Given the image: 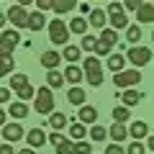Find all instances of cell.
<instances>
[{
  "instance_id": "cell-1",
  "label": "cell",
  "mask_w": 154,
  "mask_h": 154,
  "mask_svg": "<svg viewBox=\"0 0 154 154\" xmlns=\"http://www.w3.org/2000/svg\"><path fill=\"white\" fill-rule=\"evenodd\" d=\"M82 77H88V82L93 88H100L103 85V67H100L98 57H88L82 62Z\"/></svg>"
},
{
  "instance_id": "cell-2",
  "label": "cell",
  "mask_w": 154,
  "mask_h": 154,
  "mask_svg": "<svg viewBox=\"0 0 154 154\" xmlns=\"http://www.w3.org/2000/svg\"><path fill=\"white\" fill-rule=\"evenodd\" d=\"M105 16H108L113 31H118V28H128V18H126V13H123V8L118 5V3H110V5L105 8Z\"/></svg>"
},
{
  "instance_id": "cell-3",
  "label": "cell",
  "mask_w": 154,
  "mask_h": 154,
  "mask_svg": "<svg viewBox=\"0 0 154 154\" xmlns=\"http://www.w3.org/2000/svg\"><path fill=\"white\" fill-rule=\"evenodd\" d=\"M18 41H21V36H18L16 28H11V31H3V36H0V57H11L13 51H16Z\"/></svg>"
},
{
  "instance_id": "cell-4",
  "label": "cell",
  "mask_w": 154,
  "mask_h": 154,
  "mask_svg": "<svg viewBox=\"0 0 154 154\" xmlns=\"http://www.w3.org/2000/svg\"><path fill=\"white\" fill-rule=\"evenodd\" d=\"M123 59H128L134 67H146L149 62H152V51H149L146 46H131Z\"/></svg>"
},
{
  "instance_id": "cell-5",
  "label": "cell",
  "mask_w": 154,
  "mask_h": 154,
  "mask_svg": "<svg viewBox=\"0 0 154 154\" xmlns=\"http://www.w3.org/2000/svg\"><path fill=\"white\" fill-rule=\"evenodd\" d=\"M54 110V95L49 88H38L36 90V113H51Z\"/></svg>"
},
{
  "instance_id": "cell-6",
  "label": "cell",
  "mask_w": 154,
  "mask_h": 154,
  "mask_svg": "<svg viewBox=\"0 0 154 154\" xmlns=\"http://www.w3.org/2000/svg\"><path fill=\"white\" fill-rule=\"evenodd\" d=\"M113 82H116V88L131 90V85L141 82V75H139V69H123V72H118V75H113Z\"/></svg>"
},
{
  "instance_id": "cell-7",
  "label": "cell",
  "mask_w": 154,
  "mask_h": 154,
  "mask_svg": "<svg viewBox=\"0 0 154 154\" xmlns=\"http://www.w3.org/2000/svg\"><path fill=\"white\" fill-rule=\"evenodd\" d=\"M49 38L54 44H67L69 41V31H67L64 21H49Z\"/></svg>"
},
{
  "instance_id": "cell-8",
  "label": "cell",
  "mask_w": 154,
  "mask_h": 154,
  "mask_svg": "<svg viewBox=\"0 0 154 154\" xmlns=\"http://www.w3.org/2000/svg\"><path fill=\"white\" fill-rule=\"evenodd\" d=\"M5 21H11L16 28H23V26H26V21H28V13H26V8H21V5H13L11 11H8Z\"/></svg>"
},
{
  "instance_id": "cell-9",
  "label": "cell",
  "mask_w": 154,
  "mask_h": 154,
  "mask_svg": "<svg viewBox=\"0 0 154 154\" xmlns=\"http://www.w3.org/2000/svg\"><path fill=\"white\" fill-rule=\"evenodd\" d=\"M26 141L31 144V149L36 152L38 146H44V144H46V134L41 131V128H31V131L26 134Z\"/></svg>"
},
{
  "instance_id": "cell-10",
  "label": "cell",
  "mask_w": 154,
  "mask_h": 154,
  "mask_svg": "<svg viewBox=\"0 0 154 154\" xmlns=\"http://www.w3.org/2000/svg\"><path fill=\"white\" fill-rule=\"evenodd\" d=\"M3 136H5V141H18V139L23 136V128H21V123H5L3 126Z\"/></svg>"
},
{
  "instance_id": "cell-11",
  "label": "cell",
  "mask_w": 154,
  "mask_h": 154,
  "mask_svg": "<svg viewBox=\"0 0 154 154\" xmlns=\"http://www.w3.org/2000/svg\"><path fill=\"white\" fill-rule=\"evenodd\" d=\"M88 23H90V26H95V28H105V23H108V16H105L103 8H93V11H90Z\"/></svg>"
},
{
  "instance_id": "cell-12",
  "label": "cell",
  "mask_w": 154,
  "mask_h": 154,
  "mask_svg": "<svg viewBox=\"0 0 154 154\" xmlns=\"http://www.w3.org/2000/svg\"><path fill=\"white\" fill-rule=\"evenodd\" d=\"M118 41V31H113V28H103L100 31V38H98V44L103 46V49H110V46Z\"/></svg>"
},
{
  "instance_id": "cell-13",
  "label": "cell",
  "mask_w": 154,
  "mask_h": 154,
  "mask_svg": "<svg viewBox=\"0 0 154 154\" xmlns=\"http://www.w3.org/2000/svg\"><path fill=\"white\" fill-rule=\"evenodd\" d=\"M108 136L113 139L116 144H121V141H126V139H128V131H126V123H113V126H110V131H108Z\"/></svg>"
},
{
  "instance_id": "cell-14",
  "label": "cell",
  "mask_w": 154,
  "mask_h": 154,
  "mask_svg": "<svg viewBox=\"0 0 154 154\" xmlns=\"http://www.w3.org/2000/svg\"><path fill=\"white\" fill-rule=\"evenodd\" d=\"M46 26V18L44 13H28V21H26V28H31V31H41V28Z\"/></svg>"
},
{
  "instance_id": "cell-15",
  "label": "cell",
  "mask_w": 154,
  "mask_h": 154,
  "mask_svg": "<svg viewBox=\"0 0 154 154\" xmlns=\"http://www.w3.org/2000/svg\"><path fill=\"white\" fill-rule=\"evenodd\" d=\"M136 18H139V23H152L154 21V5L152 3H141V8L136 11Z\"/></svg>"
},
{
  "instance_id": "cell-16",
  "label": "cell",
  "mask_w": 154,
  "mask_h": 154,
  "mask_svg": "<svg viewBox=\"0 0 154 154\" xmlns=\"http://www.w3.org/2000/svg\"><path fill=\"white\" fill-rule=\"evenodd\" d=\"M128 131V136H134L139 141V139H144V136H149V126L144 121H136V123H131V128H126Z\"/></svg>"
},
{
  "instance_id": "cell-17",
  "label": "cell",
  "mask_w": 154,
  "mask_h": 154,
  "mask_svg": "<svg viewBox=\"0 0 154 154\" xmlns=\"http://www.w3.org/2000/svg\"><path fill=\"white\" fill-rule=\"evenodd\" d=\"M67 80V82H75V88H77V82H82V69H80V67L77 64H69L64 69V75H62Z\"/></svg>"
},
{
  "instance_id": "cell-18",
  "label": "cell",
  "mask_w": 154,
  "mask_h": 154,
  "mask_svg": "<svg viewBox=\"0 0 154 154\" xmlns=\"http://www.w3.org/2000/svg\"><path fill=\"white\" fill-rule=\"evenodd\" d=\"M67 31H72V33H80V36H85V33H88V18H72L69 21V28H67Z\"/></svg>"
},
{
  "instance_id": "cell-19",
  "label": "cell",
  "mask_w": 154,
  "mask_h": 154,
  "mask_svg": "<svg viewBox=\"0 0 154 154\" xmlns=\"http://www.w3.org/2000/svg\"><path fill=\"white\" fill-rule=\"evenodd\" d=\"M98 121V110L93 105H82L80 108V123H95Z\"/></svg>"
},
{
  "instance_id": "cell-20",
  "label": "cell",
  "mask_w": 154,
  "mask_h": 154,
  "mask_svg": "<svg viewBox=\"0 0 154 154\" xmlns=\"http://www.w3.org/2000/svg\"><path fill=\"white\" fill-rule=\"evenodd\" d=\"M139 100H141V90H126V93L121 95L123 108H131V105H136Z\"/></svg>"
},
{
  "instance_id": "cell-21",
  "label": "cell",
  "mask_w": 154,
  "mask_h": 154,
  "mask_svg": "<svg viewBox=\"0 0 154 154\" xmlns=\"http://www.w3.org/2000/svg\"><path fill=\"white\" fill-rule=\"evenodd\" d=\"M59 62H62V57L57 54V51H44V54H41V64H44L46 69H57Z\"/></svg>"
},
{
  "instance_id": "cell-22",
  "label": "cell",
  "mask_w": 154,
  "mask_h": 154,
  "mask_svg": "<svg viewBox=\"0 0 154 154\" xmlns=\"http://www.w3.org/2000/svg\"><path fill=\"white\" fill-rule=\"evenodd\" d=\"M67 100H69L72 105H80V108H82V105H85V90L82 88H69Z\"/></svg>"
},
{
  "instance_id": "cell-23",
  "label": "cell",
  "mask_w": 154,
  "mask_h": 154,
  "mask_svg": "<svg viewBox=\"0 0 154 154\" xmlns=\"http://www.w3.org/2000/svg\"><path fill=\"white\" fill-rule=\"evenodd\" d=\"M49 126L54 128V134H57L59 128L67 126V116H64V113H51V116H49Z\"/></svg>"
},
{
  "instance_id": "cell-24",
  "label": "cell",
  "mask_w": 154,
  "mask_h": 154,
  "mask_svg": "<svg viewBox=\"0 0 154 154\" xmlns=\"http://www.w3.org/2000/svg\"><path fill=\"white\" fill-rule=\"evenodd\" d=\"M8 113H11L13 118H26V116H28V105L26 103H11Z\"/></svg>"
},
{
  "instance_id": "cell-25",
  "label": "cell",
  "mask_w": 154,
  "mask_h": 154,
  "mask_svg": "<svg viewBox=\"0 0 154 154\" xmlns=\"http://www.w3.org/2000/svg\"><path fill=\"white\" fill-rule=\"evenodd\" d=\"M46 82H49V90H51V88H62V85H64V77H62V72L49 69V75H46Z\"/></svg>"
},
{
  "instance_id": "cell-26",
  "label": "cell",
  "mask_w": 154,
  "mask_h": 154,
  "mask_svg": "<svg viewBox=\"0 0 154 154\" xmlns=\"http://www.w3.org/2000/svg\"><path fill=\"white\" fill-rule=\"evenodd\" d=\"M123 64H126V59H123L121 54H110V57H108V67L116 72V75H118V72H123Z\"/></svg>"
},
{
  "instance_id": "cell-27",
  "label": "cell",
  "mask_w": 154,
  "mask_h": 154,
  "mask_svg": "<svg viewBox=\"0 0 154 154\" xmlns=\"http://www.w3.org/2000/svg\"><path fill=\"white\" fill-rule=\"evenodd\" d=\"M62 57H64L67 62H72V64H75V62H80V57H82V49H80V46H67Z\"/></svg>"
},
{
  "instance_id": "cell-28",
  "label": "cell",
  "mask_w": 154,
  "mask_h": 154,
  "mask_svg": "<svg viewBox=\"0 0 154 154\" xmlns=\"http://www.w3.org/2000/svg\"><path fill=\"white\" fill-rule=\"evenodd\" d=\"M51 8H54L57 13H69L72 8H75V0H54Z\"/></svg>"
},
{
  "instance_id": "cell-29",
  "label": "cell",
  "mask_w": 154,
  "mask_h": 154,
  "mask_svg": "<svg viewBox=\"0 0 154 154\" xmlns=\"http://www.w3.org/2000/svg\"><path fill=\"white\" fill-rule=\"evenodd\" d=\"M128 116H131V113H128V108H123V105H116V108H113V121L116 123H126Z\"/></svg>"
},
{
  "instance_id": "cell-30",
  "label": "cell",
  "mask_w": 154,
  "mask_h": 154,
  "mask_svg": "<svg viewBox=\"0 0 154 154\" xmlns=\"http://www.w3.org/2000/svg\"><path fill=\"white\" fill-rule=\"evenodd\" d=\"M85 134H88V131H85V126H82V123H72V126H69V136L72 139H75V141H82V139H85Z\"/></svg>"
},
{
  "instance_id": "cell-31",
  "label": "cell",
  "mask_w": 154,
  "mask_h": 154,
  "mask_svg": "<svg viewBox=\"0 0 154 154\" xmlns=\"http://www.w3.org/2000/svg\"><path fill=\"white\" fill-rule=\"evenodd\" d=\"M13 67H16V62L11 59V57H0V77H5L13 72Z\"/></svg>"
},
{
  "instance_id": "cell-32",
  "label": "cell",
  "mask_w": 154,
  "mask_h": 154,
  "mask_svg": "<svg viewBox=\"0 0 154 154\" xmlns=\"http://www.w3.org/2000/svg\"><path fill=\"white\" fill-rule=\"evenodd\" d=\"M54 149H57V154H75V144H72L69 139H62Z\"/></svg>"
},
{
  "instance_id": "cell-33",
  "label": "cell",
  "mask_w": 154,
  "mask_h": 154,
  "mask_svg": "<svg viewBox=\"0 0 154 154\" xmlns=\"http://www.w3.org/2000/svg\"><path fill=\"white\" fill-rule=\"evenodd\" d=\"M23 85H28V77H26V75H21V72H18V75L11 77V88H13V90H21Z\"/></svg>"
},
{
  "instance_id": "cell-34",
  "label": "cell",
  "mask_w": 154,
  "mask_h": 154,
  "mask_svg": "<svg viewBox=\"0 0 154 154\" xmlns=\"http://www.w3.org/2000/svg\"><path fill=\"white\" fill-rule=\"evenodd\" d=\"M105 136H108V131H105L103 126H98V123H95L93 131H90V139H93V141H105Z\"/></svg>"
},
{
  "instance_id": "cell-35",
  "label": "cell",
  "mask_w": 154,
  "mask_h": 154,
  "mask_svg": "<svg viewBox=\"0 0 154 154\" xmlns=\"http://www.w3.org/2000/svg\"><path fill=\"white\" fill-rule=\"evenodd\" d=\"M139 38H141V28H139V26H128L126 28V41L134 44V41H139Z\"/></svg>"
},
{
  "instance_id": "cell-36",
  "label": "cell",
  "mask_w": 154,
  "mask_h": 154,
  "mask_svg": "<svg viewBox=\"0 0 154 154\" xmlns=\"http://www.w3.org/2000/svg\"><path fill=\"white\" fill-rule=\"evenodd\" d=\"M16 93H18V98H21V100H31L33 95H36V90H33L31 85H23V88H21V90H16Z\"/></svg>"
},
{
  "instance_id": "cell-37",
  "label": "cell",
  "mask_w": 154,
  "mask_h": 154,
  "mask_svg": "<svg viewBox=\"0 0 154 154\" xmlns=\"http://www.w3.org/2000/svg\"><path fill=\"white\" fill-rule=\"evenodd\" d=\"M95 46H98V38H95V36H88V33H85V36H82V49L95 51Z\"/></svg>"
},
{
  "instance_id": "cell-38",
  "label": "cell",
  "mask_w": 154,
  "mask_h": 154,
  "mask_svg": "<svg viewBox=\"0 0 154 154\" xmlns=\"http://www.w3.org/2000/svg\"><path fill=\"white\" fill-rule=\"evenodd\" d=\"M75 154H93V149H90V144L80 141V144H75Z\"/></svg>"
},
{
  "instance_id": "cell-39",
  "label": "cell",
  "mask_w": 154,
  "mask_h": 154,
  "mask_svg": "<svg viewBox=\"0 0 154 154\" xmlns=\"http://www.w3.org/2000/svg\"><path fill=\"white\" fill-rule=\"evenodd\" d=\"M121 8H128V11H139V8H141V0H126Z\"/></svg>"
},
{
  "instance_id": "cell-40",
  "label": "cell",
  "mask_w": 154,
  "mask_h": 154,
  "mask_svg": "<svg viewBox=\"0 0 154 154\" xmlns=\"http://www.w3.org/2000/svg\"><path fill=\"white\" fill-rule=\"evenodd\" d=\"M105 154H126L121 149V144H108V149H105Z\"/></svg>"
},
{
  "instance_id": "cell-41",
  "label": "cell",
  "mask_w": 154,
  "mask_h": 154,
  "mask_svg": "<svg viewBox=\"0 0 154 154\" xmlns=\"http://www.w3.org/2000/svg\"><path fill=\"white\" fill-rule=\"evenodd\" d=\"M126 154H144V146L136 141V144H131V146H128V152H126Z\"/></svg>"
},
{
  "instance_id": "cell-42",
  "label": "cell",
  "mask_w": 154,
  "mask_h": 154,
  "mask_svg": "<svg viewBox=\"0 0 154 154\" xmlns=\"http://www.w3.org/2000/svg\"><path fill=\"white\" fill-rule=\"evenodd\" d=\"M36 8H38V11H49V8H51V0H36Z\"/></svg>"
},
{
  "instance_id": "cell-43",
  "label": "cell",
  "mask_w": 154,
  "mask_h": 154,
  "mask_svg": "<svg viewBox=\"0 0 154 154\" xmlns=\"http://www.w3.org/2000/svg\"><path fill=\"white\" fill-rule=\"evenodd\" d=\"M8 98H11V90H8V88H0V103H8Z\"/></svg>"
},
{
  "instance_id": "cell-44",
  "label": "cell",
  "mask_w": 154,
  "mask_h": 154,
  "mask_svg": "<svg viewBox=\"0 0 154 154\" xmlns=\"http://www.w3.org/2000/svg\"><path fill=\"white\" fill-rule=\"evenodd\" d=\"M62 139H64L62 134H51V136H49V144H54V146H57V144H59Z\"/></svg>"
},
{
  "instance_id": "cell-45",
  "label": "cell",
  "mask_w": 154,
  "mask_h": 154,
  "mask_svg": "<svg viewBox=\"0 0 154 154\" xmlns=\"http://www.w3.org/2000/svg\"><path fill=\"white\" fill-rule=\"evenodd\" d=\"M0 154H13V146L11 144H3V146H0Z\"/></svg>"
},
{
  "instance_id": "cell-46",
  "label": "cell",
  "mask_w": 154,
  "mask_h": 154,
  "mask_svg": "<svg viewBox=\"0 0 154 154\" xmlns=\"http://www.w3.org/2000/svg\"><path fill=\"white\" fill-rule=\"evenodd\" d=\"M0 126H5V110L0 108Z\"/></svg>"
},
{
  "instance_id": "cell-47",
  "label": "cell",
  "mask_w": 154,
  "mask_h": 154,
  "mask_svg": "<svg viewBox=\"0 0 154 154\" xmlns=\"http://www.w3.org/2000/svg\"><path fill=\"white\" fill-rule=\"evenodd\" d=\"M18 154H36V152H33V149H21Z\"/></svg>"
},
{
  "instance_id": "cell-48",
  "label": "cell",
  "mask_w": 154,
  "mask_h": 154,
  "mask_svg": "<svg viewBox=\"0 0 154 154\" xmlns=\"http://www.w3.org/2000/svg\"><path fill=\"white\" fill-rule=\"evenodd\" d=\"M5 26V13H0V28Z\"/></svg>"
}]
</instances>
